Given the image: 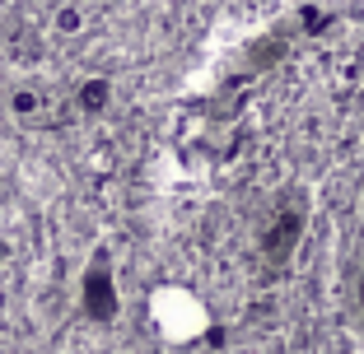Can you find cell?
Listing matches in <instances>:
<instances>
[{
  "instance_id": "obj_1",
  "label": "cell",
  "mask_w": 364,
  "mask_h": 354,
  "mask_svg": "<svg viewBox=\"0 0 364 354\" xmlns=\"http://www.w3.org/2000/svg\"><path fill=\"white\" fill-rule=\"evenodd\" d=\"M150 317L168 341H196L205 331V308L187 289H159L150 299Z\"/></svg>"
}]
</instances>
